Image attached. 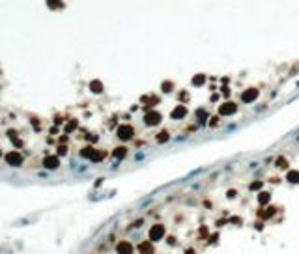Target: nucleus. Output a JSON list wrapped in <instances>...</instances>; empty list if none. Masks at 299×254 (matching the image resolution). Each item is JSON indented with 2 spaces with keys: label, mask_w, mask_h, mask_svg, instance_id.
Here are the masks:
<instances>
[{
  "label": "nucleus",
  "mask_w": 299,
  "mask_h": 254,
  "mask_svg": "<svg viewBox=\"0 0 299 254\" xmlns=\"http://www.w3.org/2000/svg\"><path fill=\"white\" fill-rule=\"evenodd\" d=\"M139 250H140L142 254H153V247H151L150 243H140V245H139Z\"/></svg>",
  "instance_id": "6"
},
{
  "label": "nucleus",
  "mask_w": 299,
  "mask_h": 254,
  "mask_svg": "<svg viewBox=\"0 0 299 254\" xmlns=\"http://www.w3.org/2000/svg\"><path fill=\"white\" fill-rule=\"evenodd\" d=\"M202 82H204V77H202V75H196V77L193 79V84H202Z\"/></svg>",
  "instance_id": "11"
},
{
  "label": "nucleus",
  "mask_w": 299,
  "mask_h": 254,
  "mask_svg": "<svg viewBox=\"0 0 299 254\" xmlns=\"http://www.w3.org/2000/svg\"><path fill=\"white\" fill-rule=\"evenodd\" d=\"M183 116H185V108H183V107H176V108L172 110V118L179 120V118H183Z\"/></svg>",
  "instance_id": "7"
},
{
  "label": "nucleus",
  "mask_w": 299,
  "mask_h": 254,
  "mask_svg": "<svg viewBox=\"0 0 299 254\" xmlns=\"http://www.w3.org/2000/svg\"><path fill=\"white\" fill-rule=\"evenodd\" d=\"M288 179H290L292 183H297V181H299V172H290V174H288Z\"/></svg>",
  "instance_id": "9"
},
{
  "label": "nucleus",
  "mask_w": 299,
  "mask_h": 254,
  "mask_svg": "<svg viewBox=\"0 0 299 254\" xmlns=\"http://www.w3.org/2000/svg\"><path fill=\"white\" fill-rule=\"evenodd\" d=\"M258 200H260L262 204H266V202L269 200V194H267V193H264V194H260V196H258Z\"/></svg>",
  "instance_id": "12"
},
{
  "label": "nucleus",
  "mask_w": 299,
  "mask_h": 254,
  "mask_svg": "<svg viewBox=\"0 0 299 254\" xmlns=\"http://www.w3.org/2000/svg\"><path fill=\"white\" fill-rule=\"evenodd\" d=\"M219 112L222 114V116H230V114H234V112H236V105H234V103H228V105H221Z\"/></svg>",
  "instance_id": "4"
},
{
  "label": "nucleus",
  "mask_w": 299,
  "mask_h": 254,
  "mask_svg": "<svg viewBox=\"0 0 299 254\" xmlns=\"http://www.w3.org/2000/svg\"><path fill=\"white\" fill-rule=\"evenodd\" d=\"M116 250H118V254H131L133 252V247H131L129 241H120L118 247H116Z\"/></svg>",
  "instance_id": "3"
},
{
  "label": "nucleus",
  "mask_w": 299,
  "mask_h": 254,
  "mask_svg": "<svg viewBox=\"0 0 299 254\" xmlns=\"http://www.w3.org/2000/svg\"><path fill=\"white\" fill-rule=\"evenodd\" d=\"M150 236H151V239H161V237L165 236V226H163V224H155V226H151Z\"/></svg>",
  "instance_id": "1"
},
{
  "label": "nucleus",
  "mask_w": 299,
  "mask_h": 254,
  "mask_svg": "<svg viewBox=\"0 0 299 254\" xmlns=\"http://www.w3.org/2000/svg\"><path fill=\"white\" fill-rule=\"evenodd\" d=\"M159 122H161V116H159L157 112H148V114H146V123H148V125H155V123H159Z\"/></svg>",
  "instance_id": "5"
},
{
  "label": "nucleus",
  "mask_w": 299,
  "mask_h": 254,
  "mask_svg": "<svg viewBox=\"0 0 299 254\" xmlns=\"http://www.w3.org/2000/svg\"><path fill=\"white\" fill-rule=\"evenodd\" d=\"M118 136L120 138H129L131 136V129L129 127H120L118 129Z\"/></svg>",
  "instance_id": "8"
},
{
  "label": "nucleus",
  "mask_w": 299,
  "mask_h": 254,
  "mask_svg": "<svg viewBox=\"0 0 299 254\" xmlns=\"http://www.w3.org/2000/svg\"><path fill=\"white\" fill-rule=\"evenodd\" d=\"M165 140H168V133L167 131H163L161 135H157V142H165Z\"/></svg>",
  "instance_id": "10"
},
{
  "label": "nucleus",
  "mask_w": 299,
  "mask_h": 254,
  "mask_svg": "<svg viewBox=\"0 0 299 254\" xmlns=\"http://www.w3.org/2000/svg\"><path fill=\"white\" fill-rule=\"evenodd\" d=\"M256 97H258V90H256V88H250V90H247L245 94L241 96V99H243L245 103H252Z\"/></svg>",
  "instance_id": "2"
}]
</instances>
